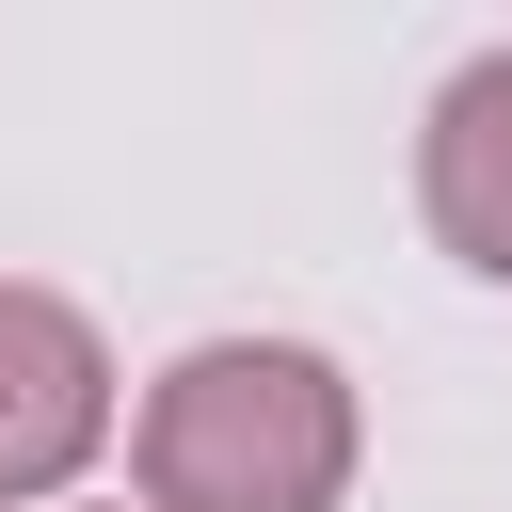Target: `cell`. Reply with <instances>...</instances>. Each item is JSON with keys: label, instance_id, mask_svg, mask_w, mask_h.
Wrapping results in <instances>:
<instances>
[{"label": "cell", "instance_id": "obj_1", "mask_svg": "<svg viewBox=\"0 0 512 512\" xmlns=\"http://www.w3.org/2000/svg\"><path fill=\"white\" fill-rule=\"evenodd\" d=\"M144 512H336L352 496V368L304 336H208L144 384Z\"/></svg>", "mask_w": 512, "mask_h": 512}, {"label": "cell", "instance_id": "obj_2", "mask_svg": "<svg viewBox=\"0 0 512 512\" xmlns=\"http://www.w3.org/2000/svg\"><path fill=\"white\" fill-rule=\"evenodd\" d=\"M112 432V352L64 288H0V512H48Z\"/></svg>", "mask_w": 512, "mask_h": 512}, {"label": "cell", "instance_id": "obj_3", "mask_svg": "<svg viewBox=\"0 0 512 512\" xmlns=\"http://www.w3.org/2000/svg\"><path fill=\"white\" fill-rule=\"evenodd\" d=\"M416 208H432V240H448L480 288H512V48H480V64L432 96V128H416Z\"/></svg>", "mask_w": 512, "mask_h": 512}]
</instances>
